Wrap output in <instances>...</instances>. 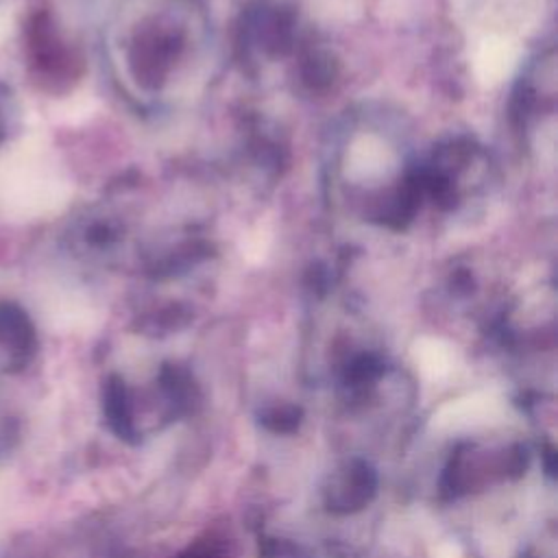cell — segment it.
<instances>
[{"instance_id":"cell-3","label":"cell","mask_w":558,"mask_h":558,"mask_svg":"<svg viewBox=\"0 0 558 558\" xmlns=\"http://www.w3.org/2000/svg\"><path fill=\"white\" fill-rule=\"evenodd\" d=\"M375 490L377 477L373 469L362 460H347L329 473L323 501L336 514H351L371 504Z\"/></svg>"},{"instance_id":"cell-8","label":"cell","mask_w":558,"mask_h":558,"mask_svg":"<svg viewBox=\"0 0 558 558\" xmlns=\"http://www.w3.org/2000/svg\"><path fill=\"white\" fill-rule=\"evenodd\" d=\"M9 126H11V116H9V109H7L4 98L0 96V144L7 140Z\"/></svg>"},{"instance_id":"cell-5","label":"cell","mask_w":558,"mask_h":558,"mask_svg":"<svg viewBox=\"0 0 558 558\" xmlns=\"http://www.w3.org/2000/svg\"><path fill=\"white\" fill-rule=\"evenodd\" d=\"M37 351V331L24 307L0 303V373H17Z\"/></svg>"},{"instance_id":"cell-1","label":"cell","mask_w":558,"mask_h":558,"mask_svg":"<svg viewBox=\"0 0 558 558\" xmlns=\"http://www.w3.org/2000/svg\"><path fill=\"white\" fill-rule=\"evenodd\" d=\"M525 466L527 451L517 440H466L451 453L442 473V486L451 497L480 495L519 477L525 473Z\"/></svg>"},{"instance_id":"cell-4","label":"cell","mask_w":558,"mask_h":558,"mask_svg":"<svg viewBox=\"0 0 558 558\" xmlns=\"http://www.w3.org/2000/svg\"><path fill=\"white\" fill-rule=\"evenodd\" d=\"M244 39L262 52L277 57L294 48L296 17L288 7L259 2L244 15Z\"/></svg>"},{"instance_id":"cell-2","label":"cell","mask_w":558,"mask_h":558,"mask_svg":"<svg viewBox=\"0 0 558 558\" xmlns=\"http://www.w3.org/2000/svg\"><path fill=\"white\" fill-rule=\"evenodd\" d=\"M181 50L183 37L179 31L155 28L150 33H142L129 52L133 76L146 89H159Z\"/></svg>"},{"instance_id":"cell-7","label":"cell","mask_w":558,"mask_h":558,"mask_svg":"<svg viewBox=\"0 0 558 558\" xmlns=\"http://www.w3.org/2000/svg\"><path fill=\"white\" fill-rule=\"evenodd\" d=\"M525 558H556V551H554V534H549L547 541H543L541 545H534L527 549Z\"/></svg>"},{"instance_id":"cell-6","label":"cell","mask_w":558,"mask_h":558,"mask_svg":"<svg viewBox=\"0 0 558 558\" xmlns=\"http://www.w3.org/2000/svg\"><path fill=\"white\" fill-rule=\"evenodd\" d=\"M299 76L310 92H325L338 76V63L327 50H310L299 63Z\"/></svg>"}]
</instances>
